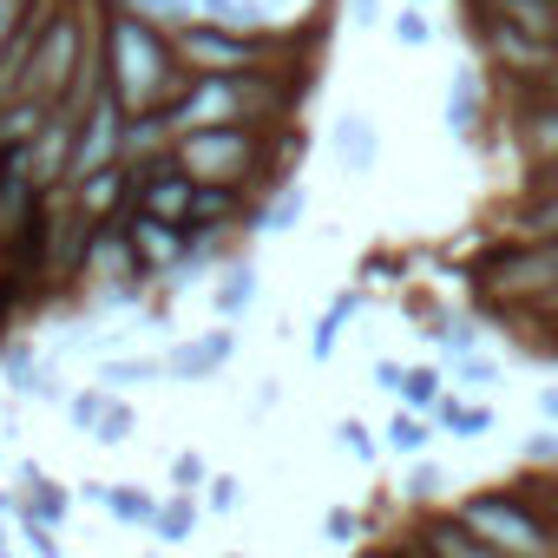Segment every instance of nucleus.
Masks as SVG:
<instances>
[{"instance_id": "nucleus-1", "label": "nucleus", "mask_w": 558, "mask_h": 558, "mask_svg": "<svg viewBox=\"0 0 558 558\" xmlns=\"http://www.w3.org/2000/svg\"><path fill=\"white\" fill-rule=\"evenodd\" d=\"M93 21H99V40H106L112 99H119L132 119L165 112V106L191 86V73H184V60H178V40H171L158 21L125 14L119 0H93Z\"/></svg>"}, {"instance_id": "nucleus-2", "label": "nucleus", "mask_w": 558, "mask_h": 558, "mask_svg": "<svg viewBox=\"0 0 558 558\" xmlns=\"http://www.w3.org/2000/svg\"><path fill=\"white\" fill-rule=\"evenodd\" d=\"M453 512H460L486 545H499L506 558H558V532L545 525V512H538L512 480H499V486H473Z\"/></svg>"}, {"instance_id": "nucleus-3", "label": "nucleus", "mask_w": 558, "mask_h": 558, "mask_svg": "<svg viewBox=\"0 0 558 558\" xmlns=\"http://www.w3.org/2000/svg\"><path fill=\"white\" fill-rule=\"evenodd\" d=\"M93 40H99V21H93V8L80 14L73 0H66V8H60V21L47 27V40L34 47V66H27V86H21V99H40L47 112L73 106V93H80V73H86V60H93Z\"/></svg>"}, {"instance_id": "nucleus-4", "label": "nucleus", "mask_w": 558, "mask_h": 558, "mask_svg": "<svg viewBox=\"0 0 558 558\" xmlns=\"http://www.w3.org/2000/svg\"><path fill=\"white\" fill-rule=\"evenodd\" d=\"M178 40V60L191 80H230V73H269V66H290L283 53V34H236V27H217V21H184L171 27Z\"/></svg>"}, {"instance_id": "nucleus-5", "label": "nucleus", "mask_w": 558, "mask_h": 558, "mask_svg": "<svg viewBox=\"0 0 558 558\" xmlns=\"http://www.w3.org/2000/svg\"><path fill=\"white\" fill-rule=\"evenodd\" d=\"M171 151H178V165H184L197 184H230V191H243V184L263 178V165H269V132H263V125H210V132H184Z\"/></svg>"}, {"instance_id": "nucleus-6", "label": "nucleus", "mask_w": 558, "mask_h": 558, "mask_svg": "<svg viewBox=\"0 0 558 558\" xmlns=\"http://www.w3.org/2000/svg\"><path fill=\"white\" fill-rule=\"evenodd\" d=\"M466 27H473V47L486 60V80H499V86L558 80V40H532V34H519L493 14H466Z\"/></svg>"}, {"instance_id": "nucleus-7", "label": "nucleus", "mask_w": 558, "mask_h": 558, "mask_svg": "<svg viewBox=\"0 0 558 558\" xmlns=\"http://www.w3.org/2000/svg\"><path fill=\"white\" fill-rule=\"evenodd\" d=\"M408 545H414L421 558H506V551L486 545L453 506H421V512L408 519Z\"/></svg>"}, {"instance_id": "nucleus-8", "label": "nucleus", "mask_w": 558, "mask_h": 558, "mask_svg": "<svg viewBox=\"0 0 558 558\" xmlns=\"http://www.w3.org/2000/svg\"><path fill=\"white\" fill-rule=\"evenodd\" d=\"M119 223H125V243H132V256H138V269H145V276H171V269L191 256V230L158 223V217H145L138 204H132Z\"/></svg>"}, {"instance_id": "nucleus-9", "label": "nucleus", "mask_w": 558, "mask_h": 558, "mask_svg": "<svg viewBox=\"0 0 558 558\" xmlns=\"http://www.w3.org/2000/svg\"><path fill=\"white\" fill-rule=\"evenodd\" d=\"M66 204H73L93 230H99V223H119V217L138 204V191H132V165H106V171L66 184Z\"/></svg>"}, {"instance_id": "nucleus-10", "label": "nucleus", "mask_w": 558, "mask_h": 558, "mask_svg": "<svg viewBox=\"0 0 558 558\" xmlns=\"http://www.w3.org/2000/svg\"><path fill=\"white\" fill-rule=\"evenodd\" d=\"M230 355H236V329H230V323H217V329H204V336L178 342V349L165 355V368H171V381H210V375H223V368H230Z\"/></svg>"}, {"instance_id": "nucleus-11", "label": "nucleus", "mask_w": 558, "mask_h": 558, "mask_svg": "<svg viewBox=\"0 0 558 558\" xmlns=\"http://www.w3.org/2000/svg\"><path fill=\"white\" fill-rule=\"evenodd\" d=\"M466 14H493L532 40H558V0H466Z\"/></svg>"}, {"instance_id": "nucleus-12", "label": "nucleus", "mask_w": 558, "mask_h": 558, "mask_svg": "<svg viewBox=\"0 0 558 558\" xmlns=\"http://www.w3.org/2000/svg\"><path fill=\"white\" fill-rule=\"evenodd\" d=\"M336 165L355 171V178H368V171L381 165V132H375L368 112H342V119H336Z\"/></svg>"}, {"instance_id": "nucleus-13", "label": "nucleus", "mask_w": 558, "mask_h": 558, "mask_svg": "<svg viewBox=\"0 0 558 558\" xmlns=\"http://www.w3.org/2000/svg\"><path fill=\"white\" fill-rule=\"evenodd\" d=\"M486 125V73L480 66H460L453 73V93H447V132L453 138H480Z\"/></svg>"}, {"instance_id": "nucleus-14", "label": "nucleus", "mask_w": 558, "mask_h": 558, "mask_svg": "<svg viewBox=\"0 0 558 558\" xmlns=\"http://www.w3.org/2000/svg\"><path fill=\"white\" fill-rule=\"evenodd\" d=\"M256 290H263L256 263H250V256H236V263L217 276V290H210V310H217V323H243V316L256 310Z\"/></svg>"}, {"instance_id": "nucleus-15", "label": "nucleus", "mask_w": 558, "mask_h": 558, "mask_svg": "<svg viewBox=\"0 0 558 558\" xmlns=\"http://www.w3.org/2000/svg\"><path fill=\"white\" fill-rule=\"evenodd\" d=\"M21 506L40 519V525H66V512H73V493L53 480V473H40V466H21Z\"/></svg>"}, {"instance_id": "nucleus-16", "label": "nucleus", "mask_w": 558, "mask_h": 558, "mask_svg": "<svg viewBox=\"0 0 558 558\" xmlns=\"http://www.w3.org/2000/svg\"><path fill=\"white\" fill-rule=\"evenodd\" d=\"M362 303H368V296H362V283H355V290H336V303H329V310H323V323L310 329V362H329V355H336V342H342V329L362 316Z\"/></svg>"}, {"instance_id": "nucleus-17", "label": "nucleus", "mask_w": 558, "mask_h": 558, "mask_svg": "<svg viewBox=\"0 0 558 558\" xmlns=\"http://www.w3.org/2000/svg\"><path fill=\"white\" fill-rule=\"evenodd\" d=\"M47 106L40 99H14V106H0V151H8V158H21L40 132H47Z\"/></svg>"}, {"instance_id": "nucleus-18", "label": "nucleus", "mask_w": 558, "mask_h": 558, "mask_svg": "<svg viewBox=\"0 0 558 558\" xmlns=\"http://www.w3.org/2000/svg\"><path fill=\"white\" fill-rule=\"evenodd\" d=\"M493 421H499V414H493L486 401H473V395H447V401H440V414H434V427H440V434H453V440H486V434H493Z\"/></svg>"}, {"instance_id": "nucleus-19", "label": "nucleus", "mask_w": 558, "mask_h": 558, "mask_svg": "<svg viewBox=\"0 0 558 558\" xmlns=\"http://www.w3.org/2000/svg\"><path fill=\"white\" fill-rule=\"evenodd\" d=\"M236 217H243V197H236L230 184H204L197 204H191V223H184V230H191V236H217V230L236 223Z\"/></svg>"}, {"instance_id": "nucleus-20", "label": "nucleus", "mask_w": 558, "mask_h": 558, "mask_svg": "<svg viewBox=\"0 0 558 558\" xmlns=\"http://www.w3.org/2000/svg\"><path fill=\"white\" fill-rule=\"evenodd\" d=\"M310 217V191L303 184H283L263 210H250V230H263V236H283V230H296Z\"/></svg>"}, {"instance_id": "nucleus-21", "label": "nucleus", "mask_w": 558, "mask_h": 558, "mask_svg": "<svg viewBox=\"0 0 558 558\" xmlns=\"http://www.w3.org/2000/svg\"><path fill=\"white\" fill-rule=\"evenodd\" d=\"M512 236H525V243H551L558 236V184L512 204Z\"/></svg>"}, {"instance_id": "nucleus-22", "label": "nucleus", "mask_w": 558, "mask_h": 558, "mask_svg": "<svg viewBox=\"0 0 558 558\" xmlns=\"http://www.w3.org/2000/svg\"><path fill=\"white\" fill-rule=\"evenodd\" d=\"M447 395H453V388H447V368H434V362H421V368H408V388H401V408H408V414H421V421H434Z\"/></svg>"}, {"instance_id": "nucleus-23", "label": "nucleus", "mask_w": 558, "mask_h": 558, "mask_svg": "<svg viewBox=\"0 0 558 558\" xmlns=\"http://www.w3.org/2000/svg\"><path fill=\"white\" fill-rule=\"evenodd\" d=\"M197 525H204V506H197V493H171V499L158 506V525H151V532H158L165 545H184Z\"/></svg>"}, {"instance_id": "nucleus-24", "label": "nucleus", "mask_w": 558, "mask_h": 558, "mask_svg": "<svg viewBox=\"0 0 558 558\" xmlns=\"http://www.w3.org/2000/svg\"><path fill=\"white\" fill-rule=\"evenodd\" d=\"M0 506H8V512H14V532H21V545H27L34 558H66V545H60V532H53V525H40V519H34V512H27V506L14 499V493H0Z\"/></svg>"}, {"instance_id": "nucleus-25", "label": "nucleus", "mask_w": 558, "mask_h": 558, "mask_svg": "<svg viewBox=\"0 0 558 558\" xmlns=\"http://www.w3.org/2000/svg\"><path fill=\"white\" fill-rule=\"evenodd\" d=\"M453 381H460L466 395H493V388L506 381V362H493L486 349H466V355H453Z\"/></svg>"}, {"instance_id": "nucleus-26", "label": "nucleus", "mask_w": 558, "mask_h": 558, "mask_svg": "<svg viewBox=\"0 0 558 558\" xmlns=\"http://www.w3.org/2000/svg\"><path fill=\"white\" fill-rule=\"evenodd\" d=\"M106 512L119 525H158V499L145 486H106Z\"/></svg>"}, {"instance_id": "nucleus-27", "label": "nucleus", "mask_w": 558, "mask_h": 558, "mask_svg": "<svg viewBox=\"0 0 558 558\" xmlns=\"http://www.w3.org/2000/svg\"><path fill=\"white\" fill-rule=\"evenodd\" d=\"M8 381H14L21 395H47V401L60 395V381H53V368H47V362H34L27 349H8Z\"/></svg>"}, {"instance_id": "nucleus-28", "label": "nucleus", "mask_w": 558, "mask_h": 558, "mask_svg": "<svg viewBox=\"0 0 558 558\" xmlns=\"http://www.w3.org/2000/svg\"><path fill=\"white\" fill-rule=\"evenodd\" d=\"M381 440H388L395 453L421 460V453H427V440H434V421H421V414H408V408H401V414H395V421L381 427Z\"/></svg>"}, {"instance_id": "nucleus-29", "label": "nucleus", "mask_w": 558, "mask_h": 558, "mask_svg": "<svg viewBox=\"0 0 558 558\" xmlns=\"http://www.w3.org/2000/svg\"><path fill=\"white\" fill-rule=\"evenodd\" d=\"M171 368H165V355H112L106 362V381L112 388H138V381H165Z\"/></svg>"}, {"instance_id": "nucleus-30", "label": "nucleus", "mask_w": 558, "mask_h": 558, "mask_svg": "<svg viewBox=\"0 0 558 558\" xmlns=\"http://www.w3.org/2000/svg\"><path fill=\"white\" fill-rule=\"evenodd\" d=\"M106 414H112V395H106V388H80V395H66V421H73L80 434H99Z\"/></svg>"}, {"instance_id": "nucleus-31", "label": "nucleus", "mask_w": 558, "mask_h": 558, "mask_svg": "<svg viewBox=\"0 0 558 558\" xmlns=\"http://www.w3.org/2000/svg\"><path fill=\"white\" fill-rule=\"evenodd\" d=\"M125 14H138V21H158V27H184V21H197V0H119Z\"/></svg>"}, {"instance_id": "nucleus-32", "label": "nucleus", "mask_w": 558, "mask_h": 558, "mask_svg": "<svg viewBox=\"0 0 558 558\" xmlns=\"http://www.w3.org/2000/svg\"><path fill=\"white\" fill-rule=\"evenodd\" d=\"M440 34H434V14L427 8H401L395 14V47H408V53H421V47H434Z\"/></svg>"}, {"instance_id": "nucleus-33", "label": "nucleus", "mask_w": 558, "mask_h": 558, "mask_svg": "<svg viewBox=\"0 0 558 558\" xmlns=\"http://www.w3.org/2000/svg\"><path fill=\"white\" fill-rule=\"evenodd\" d=\"M519 453H525L519 466H532V473H558V427H532Z\"/></svg>"}, {"instance_id": "nucleus-34", "label": "nucleus", "mask_w": 558, "mask_h": 558, "mask_svg": "<svg viewBox=\"0 0 558 558\" xmlns=\"http://www.w3.org/2000/svg\"><path fill=\"white\" fill-rule=\"evenodd\" d=\"M447 480H440V466L434 460H414L408 466V480H401V499H414V506H434V493H440Z\"/></svg>"}, {"instance_id": "nucleus-35", "label": "nucleus", "mask_w": 558, "mask_h": 558, "mask_svg": "<svg viewBox=\"0 0 558 558\" xmlns=\"http://www.w3.org/2000/svg\"><path fill=\"white\" fill-rule=\"evenodd\" d=\"M132 434H138V414H132V401H112V414L99 421V434H93V440H99V447H125Z\"/></svg>"}, {"instance_id": "nucleus-36", "label": "nucleus", "mask_w": 558, "mask_h": 558, "mask_svg": "<svg viewBox=\"0 0 558 558\" xmlns=\"http://www.w3.org/2000/svg\"><path fill=\"white\" fill-rule=\"evenodd\" d=\"M336 440L349 447V460H381V447H388V440H381V434H368L362 421H336Z\"/></svg>"}, {"instance_id": "nucleus-37", "label": "nucleus", "mask_w": 558, "mask_h": 558, "mask_svg": "<svg viewBox=\"0 0 558 558\" xmlns=\"http://www.w3.org/2000/svg\"><path fill=\"white\" fill-rule=\"evenodd\" d=\"M408 276V256H395V250H368L362 256V283H401Z\"/></svg>"}, {"instance_id": "nucleus-38", "label": "nucleus", "mask_w": 558, "mask_h": 558, "mask_svg": "<svg viewBox=\"0 0 558 558\" xmlns=\"http://www.w3.org/2000/svg\"><path fill=\"white\" fill-rule=\"evenodd\" d=\"M171 480H178V493H197V486H210L217 473L204 466V453H191V447H184V453L171 460Z\"/></svg>"}, {"instance_id": "nucleus-39", "label": "nucleus", "mask_w": 558, "mask_h": 558, "mask_svg": "<svg viewBox=\"0 0 558 558\" xmlns=\"http://www.w3.org/2000/svg\"><path fill=\"white\" fill-rule=\"evenodd\" d=\"M236 499H243V486H236L230 473H217V480L204 486V512H217V519H230V512H236Z\"/></svg>"}, {"instance_id": "nucleus-40", "label": "nucleus", "mask_w": 558, "mask_h": 558, "mask_svg": "<svg viewBox=\"0 0 558 558\" xmlns=\"http://www.w3.org/2000/svg\"><path fill=\"white\" fill-rule=\"evenodd\" d=\"M27 8H34V0H0V53H8V40L21 34V21H27Z\"/></svg>"}, {"instance_id": "nucleus-41", "label": "nucleus", "mask_w": 558, "mask_h": 558, "mask_svg": "<svg viewBox=\"0 0 558 558\" xmlns=\"http://www.w3.org/2000/svg\"><path fill=\"white\" fill-rule=\"evenodd\" d=\"M323 532H329V538H336V545H349V538H355V532H362V519H355V512H342V506H336V512H323Z\"/></svg>"}, {"instance_id": "nucleus-42", "label": "nucleus", "mask_w": 558, "mask_h": 558, "mask_svg": "<svg viewBox=\"0 0 558 558\" xmlns=\"http://www.w3.org/2000/svg\"><path fill=\"white\" fill-rule=\"evenodd\" d=\"M375 388L401 395V388H408V368H401V362H375Z\"/></svg>"}, {"instance_id": "nucleus-43", "label": "nucleus", "mask_w": 558, "mask_h": 558, "mask_svg": "<svg viewBox=\"0 0 558 558\" xmlns=\"http://www.w3.org/2000/svg\"><path fill=\"white\" fill-rule=\"evenodd\" d=\"M381 14H388V0H349V21L355 27H375Z\"/></svg>"}, {"instance_id": "nucleus-44", "label": "nucleus", "mask_w": 558, "mask_h": 558, "mask_svg": "<svg viewBox=\"0 0 558 558\" xmlns=\"http://www.w3.org/2000/svg\"><path fill=\"white\" fill-rule=\"evenodd\" d=\"M506 99H558V80H538V86H506Z\"/></svg>"}, {"instance_id": "nucleus-45", "label": "nucleus", "mask_w": 558, "mask_h": 558, "mask_svg": "<svg viewBox=\"0 0 558 558\" xmlns=\"http://www.w3.org/2000/svg\"><path fill=\"white\" fill-rule=\"evenodd\" d=\"M538 414H545V427H558V381L538 388Z\"/></svg>"}, {"instance_id": "nucleus-46", "label": "nucleus", "mask_w": 558, "mask_h": 558, "mask_svg": "<svg viewBox=\"0 0 558 558\" xmlns=\"http://www.w3.org/2000/svg\"><path fill=\"white\" fill-rule=\"evenodd\" d=\"M0 558H14V538H8V525H0Z\"/></svg>"}, {"instance_id": "nucleus-47", "label": "nucleus", "mask_w": 558, "mask_h": 558, "mask_svg": "<svg viewBox=\"0 0 558 558\" xmlns=\"http://www.w3.org/2000/svg\"><path fill=\"white\" fill-rule=\"evenodd\" d=\"M408 8H427V0H408Z\"/></svg>"}, {"instance_id": "nucleus-48", "label": "nucleus", "mask_w": 558, "mask_h": 558, "mask_svg": "<svg viewBox=\"0 0 558 558\" xmlns=\"http://www.w3.org/2000/svg\"><path fill=\"white\" fill-rule=\"evenodd\" d=\"M223 558H243V551H223Z\"/></svg>"}]
</instances>
